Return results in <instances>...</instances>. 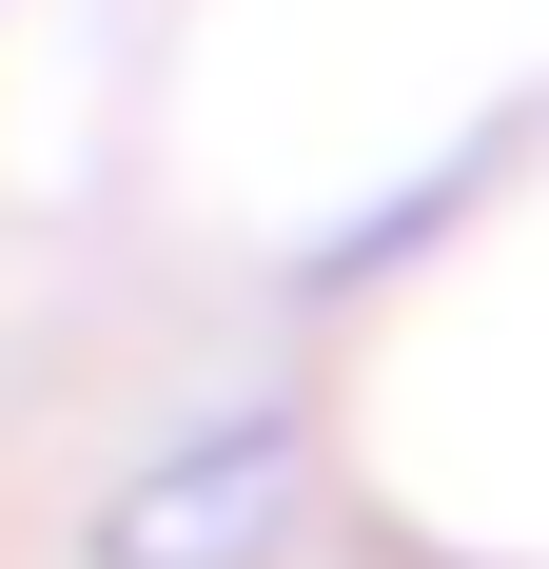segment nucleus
Here are the masks:
<instances>
[{"instance_id":"nucleus-1","label":"nucleus","mask_w":549,"mask_h":569,"mask_svg":"<svg viewBox=\"0 0 549 569\" xmlns=\"http://www.w3.org/2000/svg\"><path fill=\"white\" fill-rule=\"evenodd\" d=\"M274 530H295V432H274V412H236V432L158 452V471L99 511V569H256Z\"/></svg>"}]
</instances>
